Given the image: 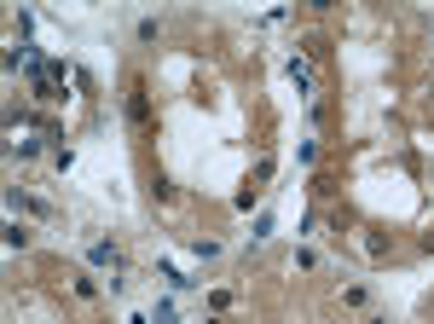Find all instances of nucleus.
<instances>
[{"instance_id":"obj_1","label":"nucleus","mask_w":434,"mask_h":324,"mask_svg":"<svg viewBox=\"0 0 434 324\" xmlns=\"http://www.w3.org/2000/svg\"><path fill=\"white\" fill-rule=\"evenodd\" d=\"M87 255H93V266H116V249H110V244H93Z\"/></svg>"}]
</instances>
